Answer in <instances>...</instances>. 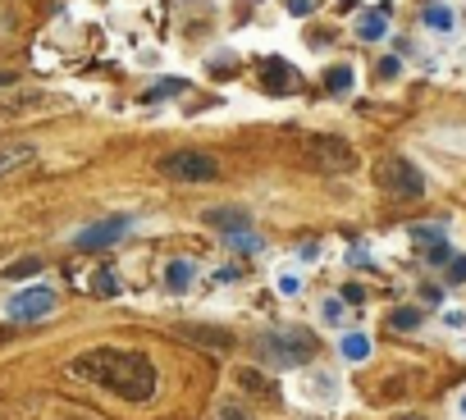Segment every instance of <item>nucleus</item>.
<instances>
[{"label": "nucleus", "instance_id": "nucleus-15", "mask_svg": "<svg viewBox=\"0 0 466 420\" xmlns=\"http://www.w3.org/2000/svg\"><path fill=\"white\" fill-rule=\"evenodd\" d=\"M425 28H434V32H452L457 28V14L448 10V5H425Z\"/></svg>", "mask_w": 466, "mask_h": 420}, {"label": "nucleus", "instance_id": "nucleus-22", "mask_svg": "<svg viewBox=\"0 0 466 420\" xmlns=\"http://www.w3.org/2000/svg\"><path fill=\"white\" fill-rule=\"evenodd\" d=\"M320 320L324 324H339L343 320V302H320Z\"/></svg>", "mask_w": 466, "mask_h": 420}, {"label": "nucleus", "instance_id": "nucleus-7", "mask_svg": "<svg viewBox=\"0 0 466 420\" xmlns=\"http://www.w3.org/2000/svg\"><path fill=\"white\" fill-rule=\"evenodd\" d=\"M128 229H132L128 215H110V220H96L92 229H78V233H74V247H78V251H101V247L119 242Z\"/></svg>", "mask_w": 466, "mask_h": 420}, {"label": "nucleus", "instance_id": "nucleus-4", "mask_svg": "<svg viewBox=\"0 0 466 420\" xmlns=\"http://www.w3.org/2000/svg\"><path fill=\"white\" fill-rule=\"evenodd\" d=\"M156 169L174 183H215L220 178V160L211 151H196V147H183V151H165L156 160Z\"/></svg>", "mask_w": 466, "mask_h": 420}, {"label": "nucleus", "instance_id": "nucleus-5", "mask_svg": "<svg viewBox=\"0 0 466 420\" xmlns=\"http://www.w3.org/2000/svg\"><path fill=\"white\" fill-rule=\"evenodd\" d=\"M306 165L320 169V174H348V169H357V151H352V142H343V137L315 132V137H306Z\"/></svg>", "mask_w": 466, "mask_h": 420}, {"label": "nucleus", "instance_id": "nucleus-10", "mask_svg": "<svg viewBox=\"0 0 466 420\" xmlns=\"http://www.w3.org/2000/svg\"><path fill=\"white\" fill-rule=\"evenodd\" d=\"M192 278H196V265L192 260H165V293H174V297H183L187 288H192Z\"/></svg>", "mask_w": 466, "mask_h": 420}, {"label": "nucleus", "instance_id": "nucleus-27", "mask_svg": "<svg viewBox=\"0 0 466 420\" xmlns=\"http://www.w3.org/2000/svg\"><path fill=\"white\" fill-rule=\"evenodd\" d=\"M288 14H311V0H288Z\"/></svg>", "mask_w": 466, "mask_h": 420}, {"label": "nucleus", "instance_id": "nucleus-23", "mask_svg": "<svg viewBox=\"0 0 466 420\" xmlns=\"http://www.w3.org/2000/svg\"><path fill=\"white\" fill-rule=\"evenodd\" d=\"M448 278H452V284H466V256H452V260H448Z\"/></svg>", "mask_w": 466, "mask_h": 420}, {"label": "nucleus", "instance_id": "nucleus-32", "mask_svg": "<svg viewBox=\"0 0 466 420\" xmlns=\"http://www.w3.org/2000/svg\"><path fill=\"white\" fill-rule=\"evenodd\" d=\"M306 420H315V415H306Z\"/></svg>", "mask_w": 466, "mask_h": 420}, {"label": "nucleus", "instance_id": "nucleus-24", "mask_svg": "<svg viewBox=\"0 0 466 420\" xmlns=\"http://www.w3.org/2000/svg\"><path fill=\"white\" fill-rule=\"evenodd\" d=\"M229 247H238V251H256V247H260V238H251V233H233V238H229Z\"/></svg>", "mask_w": 466, "mask_h": 420}, {"label": "nucleus", "instance_id": "nucleus-11", "mask_svg": "<svg viewBox=\"0 0 466 420\" xmlns=\"http://www.w3.org/2000/svg\"><path fill=\"white\" fill-rule=\"evenodd\" d=\"M32 160H37V142H10V147H0V178L14 174V169H23V165H32Z\"/></svg>", "mask_w": 466, "mask_h": 420}, {"label": "nucleus", "instance_id": "nucleus-20", "mask_svg": "<svg viewBox=\"0 0 466 420\" xmlns=\"http://www.w3.org/2000/svg\"><path fill=\"white\" fill-rule=\"evenodd\" d=\"M412 238H416L425 251H430V247H443V229H434V224H416V229H412Z\"/></svg>", "mask_w": 466, "mask_h": 420}, {"label": "nucleus", "instance_id": "nucleus-12", "mask_svg": "<svg viewBox=\"0 0 466 420\" xmlns=\"http://www.w3.org/2000/svg\"><path fill=\"white\" fill-rule=\"evenodd\" d=\"M384 32H388V14H384V10H370V14L357 19V37H361V41H379Z\"/></svg>", "mask_w": 466, "mask_h": 420}, {"label": "nucleus", "instance_id": "nucleus-14", "mask_svg": "<svg viewBox=\"0 0 466 420\" xmlns=\"http://www.w3.org/2000/svg\"><path fill=\"white\" fill-rule=\"evenodd\" d=\"M352 64H334V68H329V74H324V87L329 92H334V96H343V92H352Z\"/></svg>", "mask_w": 466, "mask_h": 420}, {"label": "nucleus", "instance_id": "nucleus-26", "mask_svg": "<svg viewBox=\"0 0 466 420\" xmlns=\"http://www.w3.org/2000/svg\"><path fill=\"white\" fill-rule=\"evenodd\" d=\"M343 302H366V293H361L357 284H348V288H343Z\"/></svg>", "mask_w": 466, "mask_h": 420}, {"label": "nucleus", "instance_id": "nucleus-6", "mask_svg": "<svg viewBox=\"0 0 466 420\" xmlns=\"http://www.w3.org/2000/svg\"><path fill=\"white\" fill-rule=\"evenodd\" d=\"M55 306H59L55 288H23V293H14V297L5 302V315H10V320H41V315H50Z\"/></svg>", "mask_w": 466, "mask_h": 420}, {"label": "nucleus", "instance_id": "nucleus-29", "mask_svg": "<svg viewBox=\"0 0 466 420\" xmlns=\"http://www.w3.org/2000/svg\"><path fill=\"white\" fill-rule=\"evenodd\" d=\"M14 83H19L14 74H0V92H5V87H14Z\"/></svg>", "mask_w": 466, "mask_h": 420}, {"label": "nucleus", "instance_id": "nucleus-1", "mask_svg": "<svg viewBox=\"0 0 466 420\" xmlns=\"http://www.w3.org/2000/svg\"><path fill=\"white\" fill-rule=\"evenodd\" d=\"M78 379L101 384L105 393L123 402H147L156 393V366L147 352H128V347H92L69 366Z\"/></svg>", "mask_w": 466, "mask_h": 420}, {"label": "nucleus", "instance_id": "nucleus-19", "mask_svg": "<svg viewBox=\"0 0 466 420\" xmlns=\"http://www.w3.org/2000/svg\"><path fill=\"white\" fill-rule=\"evenodd\" d=\"M187 338H196V342H211V347H229V342H233L224 329H202V324H192V329H187Z\"/></svg>", "mask_w": 466, "mask_h": 420}, {"label": "nucleus", "instance_id": "nucleus-3", "mask_svg": "<svg viewBox=\"0 0 466 420\" xmlns=\"http://www.w3.org/2000/svg\"><path fill=\"white\" fill-rule=\"evenodd\" d=\"M375 187L397 196V201H421L425 196V174L407 160V156H379L375 160Z\"/></svg>", "mask_w": 466, "mask_h": 420}, {"label": "nucleus", "instance_id": "nucleus-25", "mask_svg": "<svg viewBox=\"0 0 466 420\" xmlns=\"http://www.w3.org/2000/svg\"><path fill=\"white\" fill-rule=\"evenodd\" d=\"M297 288H302V278H293V274L279 278V293H297Z\"/></svg>", "mask_w": 466, "mask_h": 420}, {"label": "nucleus", "instance_id": "nucleus-17", "mask_svg": "<svg viewBox=\"0 0 466 420\" xmlns=\"http://www.w3.org/2000/svg\"><path fill=\"white\" fill-rule=\"evenodd\" d=\"M421 324V311L416 306H397V311H388V329H397V333H403V329H416Z\"/></svg>", "mask_w": 466, "mask_h": 420}, {"label": "nucleus", "instance_id": "nucleus-9", "mask_svg": "<svg viewBox=\"0 0 466 420\" xmlns=\"http://www.w3.org/2000/svg\"><path fill=\"white\" fill-rule=\"evenodd\" d=\"M260 74H265V87L270 92H297V68L288 59H265Z\"/></svg>", "mask_w": 466, "mask_h": 420}, {"label": "nucleus", "instance_id": "nucleus-21", "mask_svg": "<svg viewBox=\"0 0 466 420\" xmlns=\"http://www.w3.org/2000/svg\"><path fill=\"white\" fill-rule=\"evenodd\" d=\"M92 293H101V297H119V278H114L110 269H101V274L92 278Z\"/></svg>", "mask_w": 466, "mask_h": 420}, {"label": "nucleus", "instance_id": "nucleus-13", "mask_svg": "<svg viewBox=\"0 0 466 420\" xmlns=\"http://www.w3.org/2000/svg\"><path fill=\"white\" fill-rule=\"evenodd\" d=\"M215 420H256V406H251V402H242V397H220Z\"/></svg>", "mask_w": 466, "mask_h": 420}, {"label": "nucleus", "instance_id": "nucleus-8", "mask_svg": "<svg viewBox=\"0 0 466 420\" xmlns=\"http://www.w3.org/2000/svg\"><path fill=\"white\" fill-rule=\"evenodd\" d=\"M202 220H206L215 233H224V238L247 233V224H251V215H247L242 205H211V210H202Z\"/></svg>", "mask_w": 466, "mask_h": 420}, {"label": "nucleus", "instance_id": "nucleus-2", "mask_svg": "<svg viewBox=\"0 0 466 420\" xmlns=\"http://www.w3.org/2000/svg\"><path fill=\"white\" fill-rule=\"evenodd\" d=\"M256 357L275 370H297L315 357V338L306 329H270L256 338Z\"/></svg>", "mask_w": 466, "mask_h": 420}, {"label": "nucleus", "instance_id": "nucleus-16", "mask_svg": "<svg viewBox=\"0 0 466 420\" xmlns=\"http://www.w3.org/2000/svg\"><path fill=\"white\" fill-rule=\"evenodd\" d=\"M343 357L348 361H366L370 357V338L366 333H343Z\"/></svg>", "mask_w": 466, "mask_h": 420}, {"label": "nucleus", "instance_id": "nucleus-31", "mask_svg": "<svg viewBox=\"0 0 466 420\" xmlns=\"http://www.w3.org/2000/svg\"><path fill=\"white\" fill-rule=\"evenodd\" d=\"M457 411H461V415H466V393H461V397H457Z\"/></svg>", "mask_w": 466, "mask_h": 420}, {"label": "nucleus", "instance_id": "nucleus-28", "mask_svg": "<svg viewBox=\"0 0 466 420\" xmlns=\"http://www.w3.org/2000/svg\"><path fill=\"white\" fill-rule=\"evenodd\" d=\"M242 384H247V388H265V379H260V375H251V370H242Z\"/></svg>", "mask_w": 466, "mask_h": 420}, {"label": "nucleus", "instance_id": "nucleus-18", "mask_svg": "<svg viewBox=\"0 0 466 420\" xmlns=\"http://www.w3.org/2000/svg\"><path fill=\"white\" fill-rule=\"evenodd\" d=\"M41 256H23V260H14L10 269H5V278H32V274H41Z\"/></svg>", "mask_w": 466, "mask_h": 420}, {"label": "nucleus", "instance_id": "nucleus-30", "mask_svg": "<svg viewBox=\"0 0 466 420\" xmlns=\"http://www.w3.org/2000/svg\"><path fill=\"white\" fill-rule=\"evenodd\" d=\"M393 420H425L421 411H403V415H393Z\"/></svg>", "mask_w": 466, "mask_h": 420}]
</instances>
